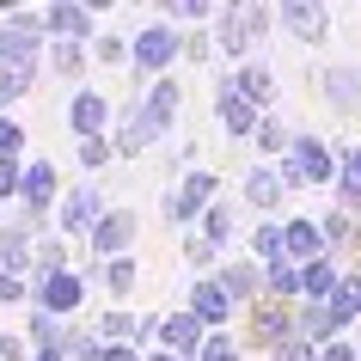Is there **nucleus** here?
<instances>
[{
  "mask_svg": "<svg viewBox=\"0 0 361 361\" xmlns=\"http://www.w3.org/2000/svg\"><path fill=\"white\" fill-rule=\"evenodd\" d=\"M282 184H288V196L294 190H306V184H337V147L324 141V135H294V147H288V159L282 166Z\"/></svg>",
  "mask_w": 361,
  "mask_h": 361,
  "instance_id": "1",
  "label": "nucleus"
},
{
  "mask_svg": "<svg viewBox=\"0 0 361 361\" xmlns=\"http://www.w3.org/2000/svg\"><path fill=\"white\" fill-rule=\"evenodd\" d=\"M178 56H184V31H178V25H166V19L141 25V37H135V80H141V86L166 80Z\"/></svg>",
  "mask_w": 361,
  "mask_h": 361,
  "instance_id": "2",
  "label": "nucleus"
},
{
  "mask_svg": "<svg viewBox=\"0 0 361 361\" xmlns=\"http://www.w3.org/2000/svg\"><path fill=\"white\" fill-rule=\"evenodd\" d=\"M264 37H269V6H227L214 19V43L227 61H245L251 49H264Z\"/></svg>",
  "mask_w": 361,
  "mask_h": 361,
  "instance_id": "3",
  "label": "nucleus"
},
{
  "mask_svg": "<svg viewBox=\"0 0 361 361\" xmlns=\"http://www.w3.org/2000/svg\"><path fill=\"white\" fill-rule=\"evenodd\" d=\"M43 37H49L43 13H13V19L0 25V68H37Z\"/></svg>",
  "mask_w": 361,
  "mask_h": 361,
  "instance_id": "4",
  "label": "nucleus"
},
{
  "mask_svg": "<svg viewBox=\"0 0 361 361\" xmlns=\"http://www.w3.org/2000/svg\"><path fill=\"white\" fill-rule=\"evenodd\" d=\"M214 123H221L233 141H251L257 123H264V111L239 92V74H221V86H214Z\"/></svg>",
  "mask_w": 361,
  "mask_h": 361,
  "instance_id": "5",
  "label": "nucleus"
},
{
  "mask_svg": "<svg viewBox=\"0 0 361 361\" xmlns=\"http://www.w3.org/2000/svg\"><path fill=\"white\" fill-rule=\"evenodd\" d=\"M104 214H111V196L98 190V184H80V190L61 196V209H56V233H74V239L86 233V239H92Z\"/></svg>",
  "mask_w": 361,
  "mask_h": 361,
  "instance_id": "6",
  "label": "nucleus"
},
{
  "mask_svg": "<svg viewBox=\"0 0 361 361\" xmlns=\"http://www.w3.org/2000/svg\"><path fill=\"white\" fill-rule=\"evenodd\" d=\"M319 98L331 104V116H361V61H324Z\"/></svg>",
  "mask_w": 361,
  "mask_h": 361,
  "instance_id": "7",
  "label": "nucleus"
},
{
  "mask_svg": "<svg viewBox=\"0 0 361 361\" xmlns=\"http://www.w3.org/2000/svg\"><path fill=\"white\" fill-rule=\"evenodd\" d=\"M135 239H141V214H135V209H111L104 221H98V233H92V251H98V264L135 257Z\"/></svg>",
  "mask_w": 361,
  "mask_h": 361,
  "instance_id": "8",
  "label": "nucleus"
},
{
  "mask_svg": "<svg viewBox=\"0 0 361 361\" xmlns=\"http://www.w3.org/2000/svg\"><path fill=\"white\" fill-rule=\"evenodd\" d=\"M135 104H141V116H147L153 135H171L178 111H184V86L166 74V80H153V86H141V92H135Z\"/></svg>",
  "mask_w": 361,
  "mask_h": 361,
  "instance_id": "9",
  "label": "nucleus"
},
{
  "mask_svg": "<svg viewBox=\"0 0 361 361\" xmlns=\"http://www.w3.org/2000/svg\"><path fill=\"white\" fill-rule=\"evenodd\" d=\"M214 282L227 288V300L233 306H257V300H269V282H264V264H251V257H233V264H221L214 269Z\"/></svg>",
  "mask_w": 361,
  "mask_h": 361,
  "instance_id": "10",
  "label": "nucleus"
},
{
  "mask_svg": "<svg viewBox=\"0 0 361 361\" xmlns=\"http://www.w3.org/2000/svg\"><path fill=\"white\" fill-rule=\"evenodd\" d=\"M68 129H74V141H98L104 129H116V104L104 92H86L80 86L74 104H68Z\"/></svg>",
  "mask_w": 361,
  "mask_h": 361,
  "instance_id": "11",
  "label": "nucleus"
},
{
  "mask_svg": "<svg viewBox=\"0 0 361 361\" xmlns=\"http://www.w3.org/2000/svg\"><path fill=\"white\" fill-rule=\"evenodd\" d=\"M111 147H116V159H141L147 147H159V135L147 129V116H141V104H135V98H123V104H116Z\"/></svg>",
  "mask_w": 361,
  "mask_h": 361,
  "instance_id": "12",
  "label": "nucleus"
},
{
  "mask_svg": "<svg viewBox=\"0 0 361 361\" xmlns=\"http://www.w3.org/2000/svg\"><path fill=\"white\" fill-rule=\"evenodd\" d=\"M80 300H86V276H80V269H61V276H49V282L31 288V306L56 312V319H74Z\"/></svg>",
  "mask_w": 361,
  "mask_h": 361,
  "instance_id": "13",
  "label": "nucleus"
},
{
  "mask_svg": "<svg viewBox=\"0 0 361 361\" xmlns=\"http://www.w3.org/2000/svg\"><path fill=\"white\" fill-rule=\"evenodd\" d=\"M245 319H251V343H257L264 355H269V349H282V343L294 337V306H282V300H257Z\"/></svg>",
  "mask_w": 361,
  "mask_h": 361,
  "instance_id": "14",
  "label": "nucleus"
},
{
  "mask_svg": "<svg viewBox=\"0 0 361 361\" xmlns=\"http://www.w3.org/2000/svg\"><path fill=\"white\" fill-rule=\"evenodd\" d=\"M282 31L300 49H312V43H324V31H331V13H324L319 0H288L282 6Z\"/></svg>",
  "mask_w": 361,
  "mask_h": 361,
  "instance_id": "15",
  "label": "nucleus"
},
{
  "mask_svg": "<svg viewBox=\"0 0 361 361\" xmlns=\"http://www.w3.org/2000/svg\"><path fill=\"white\" fill-rule=\"evenodd\" d=\"M282 251H288V264L294 269H306V264H319V257H331V245H324V233H319V221H282Z\"/></svg>",
  "mask_w": 361,
  "mask_h": 361,
  "instance_id": "16",
  "label": "nucleus"
},
{
  "mask_svg": "<svg viewBox=\"0 0 361 361\" xmlns=\"http://www.w3.org/2000/svg\"><path fill=\"white\" fill-rule=\"evenodd\" d=\"M19 209H25V214H49V209H61V202H56V166H49V159H25Z\"/></svg>",
  "mask_w": 361,
  "mask_h": 361,
  "instance_id": "17",
  "label": "nucleus"
},
{
  "mask_svg": "<svg viewBox=\"0 0 361 361\" xmlns=\"http://www.w3.org/2000/svg\"><path fill=\"white\" fill-rule=\"evenodd\" d=\"M282 202H288L282 171H276V166H251L245 171V209L251 214H269V209H282Z\"/></svg>",
  "mask_w": 361,
  "mask_h": 361,
  "instance_id": "18",
  "label": "nucleus"
},
{
  "mask_svg": "<svg viewBox=\"0 0 361 361\" xmlns=\"http://www.w3.org/2000/svg\"><path fill=\"white\" fill-rule=\"evenodd\" d=\"M31 257H37V239L13 221H0V276H25L31 282Z\"/></svg>",
  "mask_w": 361,
  "mask_h": 361,
  "instance_id": "19",
  "label": "nucleus"
},
{
  "mask_svg": "<svg viewBox=\"0 0 361 361\" xmlns=\"http://www.w3.org/2000/svg\"><path fill=\"white\" fill-rule=\"evenodd\" d=\"M43 25H49V37H56V43H80V37L98 43V37H104L86 6H49V13H43Z\"/></svg>",
  "mask_w": 361,
  "mask_h": 361,
  "instance_id": "20",
  "label": "nucleus"
},
{
  "mask_svg": "<svg viewBox=\"0 0 361 361\" xmlns=\"http://www.w3.org/2000/svg\"><path fill=\"white\" fill-rule=\"evenodd\" d=\"M196 324H227L233 319V300H227V288L214 282V276H202V282L190 288V306H184Z\"/></svg>",
  "mask_w": 361,
  "mask_h": 361,
  "instance_id": "21",
  "label": "nucleus"
},
{
  "mask_svg": "<svg viewBox=\"0 0 361 361\" xmlns=\"http://www.w3.org/2000/svg\"><path fill=\"white\" fill-rule=\"evenodd\" d=\"M159 337H166L171 355H184V361H196L202 349H209V337H202V324H196L190 312H171V319H159Z\"/></svg>",
  "mask_w": 361,
  "mask_h": 361,
  "instance_id": "22",
  "label": "nucleus"
},
{
  "mask_svg": "<svg viewBox=\"0 0 361 361\" xmlns=\"http://www.w3.org/2000/svg\"><path fill=\"white\" fill-rule=\"evenodd\" d=\"M337 209L361 214V147H337Z\"/></svg>",
  "mask_w": 361,
  "mask_h": 361,
  "instance_id": "23",
  "label": "nucleus"
},
{
  "mask_svg": "<svg viewBox=\"0 0 361 361\" xmlns=\"http://www.w3.org/2000/svg\"><path fill=\"white\" fill-rule=\"evenodd\" d=\"M239 92H245L264 116L282 104V98H276V74H269V61H245V68H239Z\"/></svg>",
  "mask_w": 361,
  "mask_h": 361,
  "instance_id": "24",
  "label": "nucleus"
},
{
  "mask_svg": "<svg viewBox=\"0 0 361 361\" xmlns=\"http://www.w3.org/2000/svg\"><path fill=\"white\" fill-rule=\"evenodd\" d=\"M245 257L251 264H282L288 251H282V227H276V221H257V227H251V239H245Z\"/></svg>",
  "mask_w": 361,
  "mask_h": 361,
  "instance_id": "25",
  "label": "nucleus"
},
{
  "mask_svg": "<svg viewBox=\"0 0 361 361\" xmlns=\"http://www.w3.org/2000/svg\"><path fill=\"white\" fill-rule=\"evenodd\" d=\"M251 141H257V153H264V159H276V153L288 159V147H294V129H288V116H282V111H269L264 123H257V135H251Z\"/></svg>",
  "mask_w": 361,
  "mask_h": 361,
  "instance_id": "26",
  "label": "nucleus"
},
{
  "mask_svg": "<svg viewBox=\"0 0 361 361\" xmlns=\"http://www.w3.org/2000/svg\"><path fill=\"white\" fill-rule=\"evenodd\" d=\"M355 319H361V276H343V288L331 294V324H337V337H343Z\"/></svg>",
  "mask_w": 361,
  "mask_h": 361,
  "instance_id": "27",
  "label": "nucleus"
},
{
  "mask_svg": "<svg viewBox=\"0 0 361 361\" xmlns=\"http://www.w3.org/2000/svg\"><path fill=\"white\" fill-rule=\"evenodd\" d=\"M264 282H269V300H282V306H300V269L288 264V257L264 269Z\"/></svg>",
  "mask_w": 361,
  "mask_h": 361,
  "instance_id": "28",
  "label": "nucleus"
},
{
  "mask_svg": "<svg viewBox=\"0 0 361 361\" xmlns=\"http://www.w3.org/2000/svg\"><path fill=\"white\" fill-rule=\"evenodd\" d=\"M61 269H68V245H61V233H56V239H43L37 257H31V288L49 282V276H61Z\"/></svg>",
  "mask_w": 361,
  "mask_h": 361,
  "instance_id": "29",
  "label": "nucleus"
},
{
  "mask_svg": "<svg viewBox=\"0 0 361 361\" xmlns=\"http://www.w3.org/2000/svg\"><path fill=\"white\" fill-rule=\"evenodd\" d=\"M355 221H361V214H349V209H331V214L319 221V233H324V245H331V257H337V251L355 239Z\"/></svg>",
  "mask_w": 361,
  "mask_h": 361,
  "instance_id": "30",
  "label": "nucleus"
},
{
  "mask_svg": "<svg viewBox=\"0 0 361 361\" xmlns=\"http://www.w3.org/2000/svg\"><path fill=\"white\" fill-rule=\"evenodd\" d=\"M233 221H239V214H233V202H214V209L202 214V245H214V251H221V245L233 239Z\"/></svg>",
  "mask_w": 361,
  "mask_h": 361,
  "instance_id": "31",
  "label": "nucleus"
},
{
  "mask_svg": "<svg viewBox=\"0 0 361 361\" xmlns=\"http://www.w3.org/2000/svg\"><path fill=\"white\" fill-rule=\"evenodd\" d=\"M25 337H31V349H61V337H68V331H61V319H56V312L31 306V331H25Z\"/></svg>",
  "mask_w": 361,
  "mask_h": 361,
  "instance_id": "32",
  "label": "nucleus"
},
{
  "mask_svg": "<svg viewBox=\"0 0 361 361\" xmlns=\"http://www.w3.org/2000/svg\"><path fill=\"white\" fill-rule=\"evenodd\" d=\"M135 257H116V264H98V282L111 288V300H123V294H135Z\"/></svg>",
  "mask_w": 361,
  "mask_h": 361,
  "instance_id": "33",
  "label": "nucleus"
},
{
  "mask_svg": "<svg viewBox=\"0 0 361 361\" xmlns=\"http://www.w3.org/2000/svg\"><path fill=\"white\" fill-rule=\"evenodd\" d=\"M61 355L68 361H104V337H98V331H68V337H61Z\"/></svg>",
  "mask_w": 361,
  "mask_h": 361,
  "instance_id": "34",
  "label": "nucleus"
},
{
  "mask_svg": "<svg viewBox=\"0 0 361 361\" xmlns=\"http://www.w3.org/2000/svg\"><path fill=\"white\" fill-rule=\"evenodd\" d=\"M31 86H37V68H0V111L31 98Z\"/></svg>",
  "mask_w": 361,
  "mask_h": 361,
  "instance_id": "35",
  "label": "nucleus"
},
{
  "mask_svg": "<svg viewBox=\"0 0 361 361\" xmlns=\"http://www.w3.org/2000/svg\"><path fill=\"white\" fill-rule=\"evenodd\" d=\"M80 68H86V49L80 43H49V74L56 80H80Z\"/></svg>",
  "mask_w": 361,
  "mask_h": 361,
  "instance_id": "36",
  "label": "nucleus"
},
{
  "mask_svg": "<svg viewBox=\"0 0 361 361\" xmlns=\"http://www.w3.org/2000/svg\"><path fill=\"white\" fill-rule=\"evenodd\" d=\"M92 61H104V68H135V43H123L116 31H104V37L92 43Z\"/></svg>",
  "mask_w": 361,
  "mask_h": 361,
  "instance_id": "37",
  "label": "nucleus"
},
{
  "mask_svg": "<svg viewBox=\"0 0 361 361\" xmlns=\"http://www.w3.org/2000/svg\"><path fill=\"white\" fill-rule=\"evenodd\" d=\"M209 19H221L209 0H171L166 6V25H209Z\"/></svg>",
  "mask_w": 361,
  "mask_h": 361,
  "instance_id": "38",
  "label": "nucleus"
},
{
  "mask_svg": "<svg viewBox=\"0 0 361 361\" xmlns=\"http://www.w3.org/2000/svg\"><path fill=\"white\" fill-rule=\"evenodd\" d=\"M74 159H80V166H86V171H104V166H111V159H116L111 135H98V141H74Z\"/></svg>",
  "mask_w": 361,
  "mask_h": 361,
  "instance_id": "39",
  "label": "nucleus"
},
{
  "mask_svg": "<svg viewBox=\"0 0 361 361\" xmlns=\"http://www.w3.org/2000/svg\"><path fill=\"white\" fill-rule=\"evenodd\" d=\"M214 56H221V43H214L209 31H190V37H184V61H196V68H209Z\"/></svg>",
  "mask_w": 361,
  "mask_h": 361,
  "instance_id": "40",
  "label": "nucleus"
},
{
  "mask_svg": "<svg viewBox=\"0 0 361 361\" xmlns=\"http://www.w3.org/2000/svg\"><path fill=\"white\" fill-rule=\"evenodd\" d=\"M0 361H37V349L25 331H0Z\"/></svg>",
  "mask_w": 361,
  "mask_h": 361,
  "instance_id": "41",
  "label": "nucleus"
},
{
  "mask_svg": "<svg viewBox=\"0 0 361 361\" xmlns=\"http://www.w3.org/2000/svg\"><path fill=\"white\" fill-rule=\"evenodd\" d=\"M184 264L190 269H221V251L202 245V233H196V239H184Z\"/></svg>",
  "mask_w": 361,
  "mask_h": 361,
  "instance_id": "42",
  "label": "nucleus"
},
{
  "mask_svg": "<svg viewBox=\"0 0 361 361\" xmlns=\"http://www.w3.org/2000/svg\"><path fill=\"white\" fill-rule=\"evenodd\" d=\"M319 355H324V349H312V343H306L300 331H294V337H288L282 349H269V361H319Z\"/></svg>",
  "mask_w": 361,
  "mask_h": 361,
  "instance_id": "43",
  "label": "nucleus"
},
{
  "mask_svg": "<svg viewBox=\"0 0 361 361\" xmlns=\"http://www.w3.org/2000/svg\"><path fill=\"white\" fill-rule=\"evenodd\" d=\"M19 153H25V123L0 116V159H19Z\"/></svg>",
  "mask_w": 361,
  "mask_h": 361,
  "instance_id": "44",
  "label": "nucleus"
},
{
  "mask_svg": "<svg viewBox=\"0 0 361 361\" xmlns=\"http://www.w3.org/2000/svg\"><path fill=\"white\" fill-rule=\"evenodd\" d=\"M25 190V159H0V202Z\"/></svg>",
  "mask_w": 361,
  "mask_h": 361,
  "instance_id": "45",
  "label": "nucleus"
},
{
  "mask_svg": "<svg viewBox=\"0 0 361 361\" xmlns=\"http://www.w3.org/2000/svg\"><path fill=\"white\" fill-rule=\"evenodd\" d=\"M31 300V282L25 276H0V306H25Z\"/></svg>",
  "mask_w": 361,
  "mask_h": 361,
  "instance_id": "46",
  "label": "nucleus"
},
{
  "mask_svg": "<svg viewBox=\"0 0 361 361\" xmlns=\"http://www.w3.org/2000/svg\"><path fill=\"white\" fill-rule=\"evenodd\" d=\"M196 361H239V343H233V337H221V331H214V337H209V349H202V355H196Z\"/></svg>",
  "mask_w": 361,
  "mask_h": 361,
  "instance_id": "47",
  "label": "nucleus"
},
{
  "mask_svg": "<svg viewBox=\"0 0 361 361\" xmlns=\"http://www.w3.org/2000/svg\"><path fill=\"white\" fill-rule=\"evenodd\" d=\"M319 361H361V343H349V337H337L331 349H324Z\"/></svg>",
  "mask_w": 361,
  "mask_h": 361,
  "instance_id": "48",
  "label": "nucleus"
},
{
  "mask_svg": "<svg viewBox=\"0 0 361 361\" xmlns=\"http://www.w3.org/2000/svg\"><path fill=\"white\" fill-rule=\"evenodd\" d=\"M104 361H147V355H141V349H129V343H111V349H104Z\"/></svg>",
  "mask_w": 361,
  "mask_h": 361,
  "instance_id": "49",
  "label": "nucleus"
},
{
  "mask_svg": "<svg viewBox=\"0 0 361 361\" xmlns=\"http://www.w3.org/2000/svg\"><path fill=\"white\" fill-rule=\"evenodd\" d=\"M37 361H68V355H61V349H37Z\"/></svg>",
  "mask_w": 361,
  "mask_h": 361,
  "instance_id": "50",
  "label": "nucleus"
},
{
  "mask_svg": "<svg viewBox=\"0 0 361 361\" xmlns=\"http://www.w3.org/2000/svg\"><path fill=\"white\" fill-rule=\"evenodd\" d=\"M147 361H184V355H171V349H153V355Z\"/></svg>",
  "mask_w": 361,
  "mask_h": 361,
  "instance_id": "51",
  "label": "nucleus"
},
{
  "mask_svg": "<svg viewBox=\"0 0 361 361\" xmlns=\"http://www.w3.org/2000/svg\"><path fill=\"white\" fill-rule=\"evenodd\" d=\"M355 245H361V221H355Z\"/></svg>",
  "mask_w": 361,
  "mask_h": 361,
  "instance_id": "52",
  "label": "nucleus"
}]
</instances>
